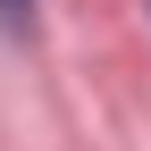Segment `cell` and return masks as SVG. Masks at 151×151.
Segmentation results:
<instances>
[{
  "label": "cell",
  "mask_w": 151,
  "mask_h": 151,
  "mask_svg": "<svg viewBox=\"0 0 151 151\" xmlns=\"http://www.w3.org/2000/svg\"><path fill=\"white\" fill-rule=\"evenodd\" d=\"M25 17H34V9H25V0H0V25H9V34H17V25H25Z\"/></svg>",
  "instance_id": "obj_1"
}]
</instances>
